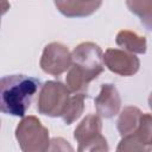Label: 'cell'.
Segmentation results:
<instances>
[{"instance_id": "cell-1", "label": "cell", "mask_w": 152, "mask_h": 152, "mask_svg": "<svg viewBox=\"0 0 152 152\" xmlns=\"http://www.w3.org/2000/svg\"><path fill=\"white\" fill-rule=\"evenodd\" d=\"M71 66L65 76V84L71 93H87L89 83L104 69L103 52L93 42L80 43L71 51Z\"/></svg>"}, {"instance_id": "cell-2", "label": "cell", "mask_w": 152, "mask_h": 152, "mask_svg": "<svg viewBox=\"0 0 152 152\" xmlns=\"http://www.w3.org/2000/svg\"><path fill=\"white\" fill-rule=\"evenodd\" d=\"M42 87L38 78L26 75H7L0 81L1 112L12 116H25L32 99Z\"/></svg>"}, {"instance_id": "cell-3", "label": "cell", "mask_w": 152, "mask_h": 152, "mask_svg": "<svg viewBox=\"0 0 152 152\" xmlns=\"http://www.w3.org/2000/svg\"><path fill=\"white\" fill-rule=\"evenodd\" d=\"M15 139L24 152H44L49 151L50 137L48 128L34 116H23L15 127Z\"/></svg>"}, {"instance_id": "cell-4", "label": "cell", "mask_w": 152, "mask_h": 152, "mask_svg": "<svg viewBox=\"0 0 152 152\" xmlns=\"http://www.w3.org/2000/svg\"><path fill=\"white\" fill-rule=\"evenodd\" d=\"M70 94L68 86L59 81L44 82L37 101L38 113L50 118H62L71 97Z\"/></svg>"}, {"instance_id": "cell-5", "label": "cell", "mask_w": 152, "mask_h": 152, "mask_svg": "<svg viewBox=\"0 0 152 152\" xmlns=\"http://www.w3.org/2000/svg\"><path fill=\"white\" fill-rule=\"evenodd\" d=\"M74 139L77 141V151H108V144L102 135V119L99 114H88L76 126Z\"/></svg>"}, {"instance_id": "cell-6", "label": "cell", "mask_w": 152, "mask_h": 152, "mask_svg": "<svg viewBox=\"0 0 152 152\" xmlns=\"http://www.w3.org/2000/svg\"><path fill=\"white\" fill-rule=\"evenodd\" d=\"M71 63V52L68 46L59 42H52L44 46L39 66L45 74L59 76L69 70Z\"/></svg>"}, {"instance_id": "cell-7", "label": "cell", "mask_w": 152, "mask_h": 152, "mask_svg": "<svg viewBox=\"0 0 152 152\" xmlns=\"http://www.w3.org/2000/svg\"><path fill=\"white\" fill-rule=\"evenodd\" d=\"M116 151H152V114L142 113L137 129L121 137Z\"/></svg>"}, {"instance_id": "cell-8", "label": "cell", "mask_w": 152, "mask_h": 152, "mask_svg": "<svg viewBox=\"0 0 152 152\" xmlns=\"http://www.w3.org/2000/svg\"><path fill=\"white\" fill-rule=\"evenodd\" d=\"M103 63L113 74L120 76H133L140 68V61L135 56L124 49H107L103 53Z\"/></svg>"}, {"instance_id": "cell-9", "label": "cell", "mask_w": 152, "mask_h": 152, "mask_svg": "<svg viewBox=\"0 0 152 152\" xmlns=\"http://www.w3.org/2000/svg\"><path fill=\"white\" fill-rule=\"evenodd\" d=\"M96 113L104 119H112L119 114L121 108V97L116 87L112 83L101 84L100 93L94 100Z\"/></svg>"}, {"instance_id": "cell-10", "label": "cell", "mask_w": 152, "mask_h": 152, "mask_svg": "<svg viewBox=\"0 0 152 152\" xmlns=\"http://www.w3.org/2000/svg\"><path fill=\"white\" fill-rule=\"evenodd\" d=\"M103 0H53L57 11L66 18H86L95 13Z\"/></svg>"}, {"instance_id": "cell-11", "label": "cell", "mask_w": 152, "mask_h": 152, "mask_svg": "<svg viewBox=\"0 0 152 152\" xmlns=\"http://www.w3.org/2000/svg\"><path fill=\"white\" fill-rule=\"evenodd\" d=\"M115 43L124 50H127L132 53L144 55L147 51V40L144 36L138 34L131 30H121L116 33Z\"/></svg>"}, {"instance_id": "cell-12", "label": "cell", "mask_w": 152, "mask_h": 152, "mask_svg": "<svg viewBox=\"0 0 152 152\" xmlns=\"http://www.w3.org/2000/svg\"><path fill=\"white\" fill-rule=\"evenodd\" d=\"M141 114L142 112L135 106L125 107L120 112L118 121H116V128L119 131V134L121 137H125V135L133 133L139 125Z\"/></svg>"}, {"instance_id": "cell-13", "label": "cell", "mask_w": 152, "mask_h": 152, "mask_svg": "<svg viewBox=\"0 0 152 152\" xmlns=\"http://www.w3.org/2000/svg\"><path fill=\"white\" fill-rule=\"evenodd\" d=\"M87 97V93H75V95H71L66 109L62 115V120L65 125H71L81 118L84 112V101Z\"/></svg>"}, {"instance_id": "cell-14", "label": "cell", "mask_w": 152, "mask_h": 152, "mask_svg": "<svg viewBox=\"0 0 152 152\" xmlns=\"http://www.w3.org/2000/svg\"><path fill=\"white\" fill-rule=\"evenodd\" d=\"M126 6L140 20L152 15V0H126Z\"/></svg>"}, {"instance_id": "cell-15", "label": "cell", "mask_w": 152, "mask_h": 152, "mask_svg": "<svg viewBox=\"0 0 152 152\" xmlns=\"http://www.w3.org/2000/svg\"><path fill=\"white\" fill-rule=\"evenodd\" d=\"M72 151L74 148L68 144L66 140H64L63 138H53L51 139L50 142V147L49 151Z\"/></svg>"}, {"instance_id": "cell-16", "label": "cell", "mask_w": 152, "mask_h": 152, "mask_svg": "<svg viewBox=\"0 0 152 152\" xmlns=\"http://www.w3.org/2000/svg\"><path fill=\"white\" fill-rule=\"evenodd\" d=\"M140 23H141L148 31H152V15L148 17V18H146V19H144V20H140Z\"/></svg>"}, {"instance_id": "cell-17", "label": "cell", "mask_w": 152, "mask_h": 152, "mask_svg": "<svg viewBox=\"0 0 152 152\" xmlns=\"http://www.w3.org/2000/svg\"><path fill=\"white\" fill-rule=\"evenodd\" d=\"M8 0H1V8H2V14L6 13V11L10 8V4L7 2Z\"/></svg>"}, {"instance_id": "cell-18", "label": "cell", "mask_w": 152, "mask_h": 152, "mask_svg": "<svg viewBox=\"0 0 152 152\" xmlns=\"http://www.w3.org/2000/svg\"><path fill=\"white\" fill-rule=\"evenodd\" d=\"M147 102H148V107H150V109L152 110V93L148 95V100H147Z\"/></svg>"}]
</instances>
